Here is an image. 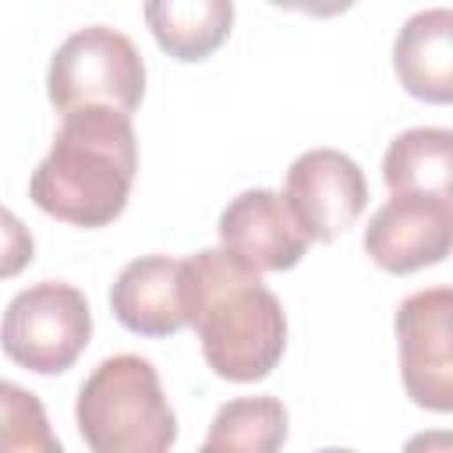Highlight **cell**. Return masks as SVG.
<instances>
[{
	"label": "cell",
	"mask_w": 453,
	"mask_h": 453,
	"mask_svg": "<svg viewBox=\"0 0 453 453\" xmlns=\"http://www.w3.org/2000/svg\"><path fill=\"white\" fill-rule=\"evenodd\" d=\"M138 138L127 113L110 106H81L64 124L28 180V198L53 219L71 226L113 223L134 184Z\"/></svg>",
	"instance_id": "7a4b0ae2"
},
{
	"label": "cell",
	"mask_w": 453,
	"mask_h": 453,
	"mask_svg": "<svg viewBox=\"0 0 453 453\" xmlns=\"http://www.w3.org/2000/svg\"><path fill=\"white\" fill-rule=\"evenodd\" d=\"M453 290L428 287L400 301V379L407 396L425 411H453V340H449Z\"/></svg>",
	"instance_id": "52a82bcc"
},
{
	"label": "cell",
	"mask_w": 453,
	"mask_h": 453,
	"mask_svg": "<svg viewBox=\"0 0 453 453\" xmlns=\"http://www.w3.org/2000/svg\"><path fill=\"white\" fill-rule=\"evenodd\" d=\"M453 244V202L421 195H389L365 226L368 258L393 273H418L439 265Z\"/></svg>",
	"instance_id": "ba28073f"
},
{
	"label": "cell",
	"mask_w": 453,
	"mask_h": 453,
	"mask_svg": "<svg viewBox=\"0 0 453 453\" xmlns=\"http://www.w3.org/2000/svg\"><path fill=\"white\" fill-rule=\"evenodd\" d=\"M113 319L138 336H173L184 329L180 304V258L142 255L127 262L110 287Z\"/></svg>",
	"instance_id": "30bf717a"
},
{
	"label": "cell",
	"mask_w": 453,
	"mask_h": 453,
	"mask_svg": "<svg viewBox=\"0 0 453 453\" xmlns=\"http://www.w3.org/2000/svg\"><path fill=\"white\" fill-rule=\"evenodd\" d=\"M46 92L60 113L110 106L131 117L145 96V60L124 32L88 25L57 46L46 71Z\"/></svg>",
	"instance_id": "277c9868"
},
{
	"label": "cell",
	"mask_w": 453,
	"mask_h": 453,
	"mask_svg": "<svg viewBox=\"0 0 453 453\" xmlns=\"http://www.w3.org/2000/svg\"><path fill=\"white\" fill-rule=\"evenodd\" d=\"M400 453H453V432L446 428H428V432H418L403 442Z\"/></svg>",
	"instance_id": "e0dca14e"
},
{
	"label": "cell",
	"mask_w": 453,
	"mask_h": 453,
	"mask_svg": "<svg viewBox=\"0 0 453 453\" xmlns=\"http://www.w3.org/2000/svg\"><path fill=\"white\" fill-rule=\"evenodd\" d=\"M92 336V311L78 287L42 280L18 290L0 319V347L4 354L35 372L60 375L67 372Z\"/></svg>",
	"instance_id": "5b68a950"
},
{
	"label": "cell",
	"mask_w": 453,
	"mask_h": 453,
	"mask_svg": "<svg viewBox=\"0 0 453 453\" xmlns=\"http://www.w3.org/2000/svg\"><path fill=\"white\" fill-rule=\"evenodd\" d=\"M393 67L414 99L446 106L453 99V11L428 7L407 18L393 42Z\"/></svg>",
	"instance_id": "8fae6325"
},
{
	"label": "cell",
	"mask_w": 453,
	"mask_h": 453,
	"mask_svg": "<svg viewBox=\"0 0 453 453\" xmlns=\"http://www.w3.org/2000/svg\"><path fill=\"white\" fill-rule=\"evenodd\" d=\"M0 453H64L42 400L7 379H0Z\"/></svg>",
	"instance_id": "9a60e30c"
},
{
	"label": "cell",
	"mask_w": 453,
	"mask_h": 453,
	"mask_svg": "<svg viewBox=\"0 0 453 453\" xmlns=\"http://www.w3.org/2000/svg\"><path fill=\"white\" fill-rule=\"evenodd\" d=\"M180 304L219 379L258 382L280 365L287 350L283 304L258 273L223 248H202L180 262Z\"/></svg>",
	"instance_id": "6da1fadb"
},
{
	"label": "cell",
	"mask_w": 453,
	"mask_h": 453,
	"mask_svg": "<svg viewBox=\"0 0 453 453\" xmlns=\"http://www.w3.org/2000/svg\"><path fill=\"white\" fill-rule=\"evenodd\" d=\"M315 453H354V449H343V446H326V449H315Z\"/></svg>",
	"instance_id": "ac0fdd59"
},
{
	"label": "cell",
	"mask_w": 453,
	"mask_h": 453,
	"mask_svg": "<svg viewBox=\"0 0 453 453\" xmlns=\"http://www.w3.org/2000/svg\"><path fill=\"white\" fill-rule=\"evenodd\" d=\"M287 411L276 396H237L223 403L198 453H280Z\"/></svg>",
	"instance_id": "5bb4252c"
},
{
	"label": "cell",
	"mask_w": 453,
	"mask_h": 453,
	"mask_svg": "<svg viewBox=\"0 0 453 453\" xmlns=\"http://www.w3.org/2000/svg\"><path fill=\"white\" fill-rule=\"evenodd\" d=\"M78 432L88 453H170L177 418L159 372L138 354L103 357L78 389Z\"/></svg>",
	"instance_id": "3957f363"
},
{
	"label": "cell",
	"mask_w": 453,
	"mask_h": 453,
	"mask_svg": "<svg viewBox=\"0 0 453 453\" xmlns=\"http://www.w3.org/2000/svg\"><path fill=\"white\" fill-rule=\"evenodd\" d=\"M283 202L301 226V234L319 244L336 241L357 223L368 205V180L361 166L340 149H308L301 152L283 184Z\"/></svg>",
	"instance_id": "8992f818"
},
{
	"label": "cell",
	"mask_w": 453,
	"mask_h": 453,
	"mask_svg": "<svg viewBox=\"0 0 453 453\" xmlns=\"http://www.w3.org/2000/svg\"><path fill=\"white\" fill-rule=\"evenodd\" d=\"M453 173V131L449 127H407L382 156V180L389 195H421L449 202Z\"/></svg>",
	"instance_id": "7c38bea8"
},
{
	"label": "cell",
	"mask_w": 453,
	"mask_h": 453,
	"mask_svg": "<svg viewBox=\"0 0 453 453\" xmlns=\"http://www.w3.org/2000/svg\"><path fill=\"white\" fill-rule=\"evenodd\" d=\"M149 32L173 60L195 64L216 53L234 25L230 0H156L145 4Z\"/></svg>",
	"instance_id": "4fadbf2b"
},
{
	"label": "cell",
	"mask_w": 453,
	"mask_h": 453,
	"mask_svg": "<svg viewBox=\"0 0 453 453\" xmlns=\"http://www.w3.org/2000/svg\"><path fill=\"white\" fill-rule=\"evenodd\" d=\"M32 258H35L32 230L7 205H0V280L25 273Z\"/></svg>",
	"instance_id": "2e32d148"
},
{
	"label": "cell",
	"mask_w": 453,
	"mask_h": 453,
	"mask_svg": "<svg viewBox=\"0 0 453 453\" xmlns=\"http://www.w3.org/2000/svg\"><path fill=\"white\" fill-rule=\"evenodd\" d=\"M216 230L219 248L258 276L294 269L308 251V237L294 223L283 195L269 188H248L230 198Z\"/></svg>",
	"instance_id": "9c48e42d"
}]
</instances>
